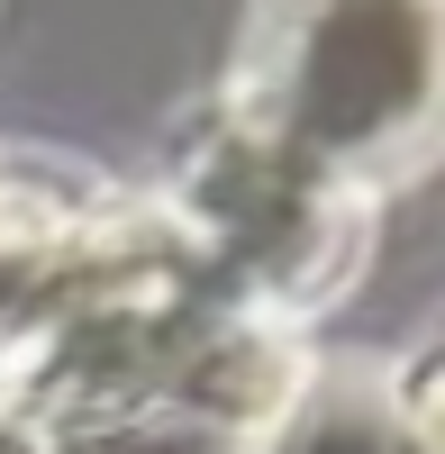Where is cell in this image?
<instances>
[{"mask_svg":"<svg viewBox=\"0 0 445 454\" xmlns=\"http://www.w3.org/2000/svg\"><path fill=\"white\" fill-rule=\"evenodd\" d=\"M228 119L355 192L418 173L445 145V0H264Z\"/></svg>","mask_w":445,"mask_h":454,"instance_id":"cell-1","label":"cell"},{"mask_svg":"<svg viewBox=\"0 0 445 454\" xmlns=\"http://www.w3.org/2000/svg\"><path fill=\"white\" fill-rule=\"evenodd\" d=\"M173 237L209 254L246 291V309H318L355 273L363 246V192L309 155L273 145L264 128L218 119L173 173Z\"/></svg>","mask_w":445,"mask_h":454,"instance_id":"cell-2","label":"cell"},{"mask_svg":"<svg viewBox=\"0 0 445 454\" xmlns=\"http://www.w3.org/2000/svg\"><path fill=\"white\" fill-rule=\"evenodd\" d=\"M173 218H137L82 192H55L46 173L0 164V372H36L82 318L119 300L182 282Z\"/></svg>","mask_w":445,"mask_h":454,"instance_id":"cell-3","label":"cell"},{"mask_svg":"<svg viewBox=\"0 0 445 454\" xmlns=\"http://www.w3.org/2000/svg\"><path fill=\"white\" fill-rule=\"evenodd\" d=\"M264 454H391V427L363 391H318L282 409V436Z\"/></svg>","mask_w":445,"mask_h":454,"instance_id":"cell-4","label":"cell"},{"mask_svg":"<svg viewBox=\"0 0 445 454\" xmlns=\"http://www.w3.org/2000/svg\"><path fill=\"white\" fill-rule=\"evenodd\" d=\"M410 409H418V445H427V454H445V364L418 382V400H410Z\"/></svg>","mask_w":445,"mask_h":454,"instance_id":"cell-5","label":"cell"}]
</instances>
